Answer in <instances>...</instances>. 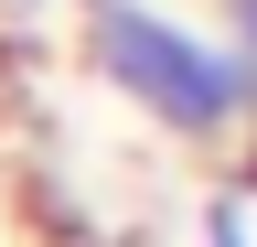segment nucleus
<instances>
[{
	"mask_svg": "<svg viewBox=\"0 0 257 247\" xmlns=\"http://www.w3.org/2000/svg\"><path fill=\"white\" fill-rule=\"evenodd\" d=\"M204 247H257V236H246V204H236V183H214V194H204Z\"/></svg>",
	"mask_w": 257,
	"mask_h": 247,
	"instance_id": "2",
	"label": "nucleus"
},
{
	"mask_svg": "<svg viewBox=\"0 0 257 247\" xmlns=\"http://www.w3.org/2000/svg\"><path fill=\"white\" fill-rule=\"evenodd\" d=\"M75 43H86V65H96L107 97H128L150 129H172L193 150L257 129V65L236 43L172 22L161 0H86V11H75Z\"/></svg>",
	"mask_w": 257,
	"mask_h": 247,
	"instance_id": "1",
	"label": "nucleus"
}]
</instances>
